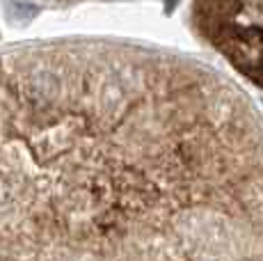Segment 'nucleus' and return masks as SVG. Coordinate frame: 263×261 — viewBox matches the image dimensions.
Listing matches in <instances>:
<instances>
[{
	"label": "nucleus",
	"instance_id": "1",
	"mask_svg": "<svg viewBox=\"0 0 263 261\" xmlns=\"http://www.w3.org/2000/svg\"><path fill=\"white\" fill-rule=\"evenodd\" d=\"M231 85L99 42L0 51V261H263V124Z\"/></svg>",
	"mask_w": 263,
	"mask_h": 261
}]
</instances>
